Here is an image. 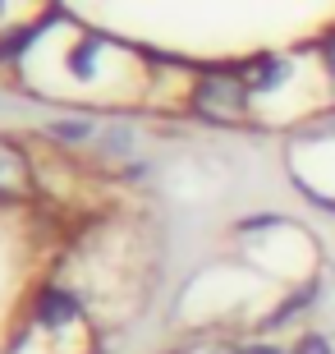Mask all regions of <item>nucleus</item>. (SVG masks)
<instances>
[{"mask_svg": "<svg viewBox=\"0 0 335 354\" xmlns=\"http://www.w3.org/2000/svg\"><path fill=\"white\" fill-rule=\"evenodd\" d=\"M198 111L220 124H239L248 115V83L234 79V74H211V79L198 83Z\"/></svg>", "mask_w": 335, "mask_h": 354, "instance_id": "f257e3e1", "label": "nucleus"}, {"mask_svg": "<svg viewBox=\"0 0 335 354\" xmlns=\"http://www.w3.org/2000/svg\"><path fill=\"white\" fill-rule=\"evenodd\" d=\"M37 317L51 327V322H65V317H74V299H69L65 290H46L37 304Z\"/></svg>", "mask_w": 335, "mask_h": 354, "instance_id": "f03ea898", "label": "nucleus"}, {"mask_svg": "<svg viewBox=\"0 0 335 354\" xmlns=\"http://www.w3.org/2000/svg\"><path fill=\"white\" fill-rule=\"evenodd\" d=\"M298 354H331V345H326L322 336H308V341L298 345Z\"/></svg>", "mask_w": 335, "mask_h": 354, "instance_id": "7ed1b4c3", "label": "nucleus"}, {"mask_svg": "<svg viewBox=\"0 0 335 354\" xmlns=\"http://www.w3.org/2000/svg\"><path fill=\"white\" fill-rule=\"evenodd\" d=\"M326 55H331V65H335V37H331V41H326Z\"/></svg>", "mask_w": 335, "mask_h": 354, "instance_id": "20e7f679", "label": "nucleus"}, {"mask_svg": "<svg viewBox=\"0 0 335 354\" xmlns=\"http://www.w3.org/2000/svg\"><path fill=\"white\" fill-rule=\"evenodd\" d=\"M248 354H280V350H248Z\"/></svg>", "mask_w": 335, "mask_h": 354, "instance_id": "39448f33", "label": "nucleus"}]
</instances>
